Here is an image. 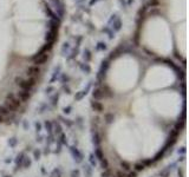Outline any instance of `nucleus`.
Wrapping results in <instances>:
<instances>
[{"label":"nucleus","instance_id":"obj_4","mask_svg":"<svg viewBox=\"0 0 189 177\" xmlns=\"http://www.w3.org/2000/svg\"><path fill=\"white\" fill-rule=\"evenodd\" d=\"M47 59H49V55L47 53H40V55H38V57L34 59V64H35V66L42 65V64H44Z\"/></svg>","mask_w":189,"mask_h":177},{"label":"nucleus","instance_id":"obj_1","mask_svg":"<svg viewBox=\"0 0 189 177\" xmlns=\"http://www.w3.org/2000/svg\"><path fill=\"white\" fill-rule=\"evenodd\" d=\"M5 102H6V103H5V106L11 111V112L17 111L19 108H20V105H22V102H20V99L18 98V96H15V95H13V93L7 95V97H6V100H5Z\"/></svg>","mask_w":189,"mask_h":177},{"label":"nucleus","instance_id":"obj_3","mask_svg":"<svg viewBox=\"0 0 189 177\" xmlns=\"http://www.w3.org/2000/svg\"><path fill=\"white\" fill-rule=\"evenodd\" d=\"M40 73V68L38 66H31L27 68V75L30 78H37Z\"/></svg>","mask_w":189,"mask_h":177},{"label":"nucleus","instance_id":"obj_5","mask_svg":"<svg viewBox=\"0 0 189 177\" xmlns=\"http://www.w3.org/2000/svg\"><path fill=\"white\" fill-rule=\"evenodd\" d=\"M18 98L20 99V102H26V100L30 98V91H25V90H22L19 93H18Z\"/></svg>","mask_w":189,"mask_h":177},{"label":"nucleus","instance_id":"obj_2","mask_svg":"<svg viewBox=\"0 0 189 177\" xmlns=\"http://www.w3.org/2000/svg\"><path fill=\"white\" fill-rule=\"evenodd\" d=\"M17 85L25 91H31L32 88L37 84V78H29V79H22V78H15Z\"/></svg>","mask_w":189,"mask_h":177}]
</instances>
